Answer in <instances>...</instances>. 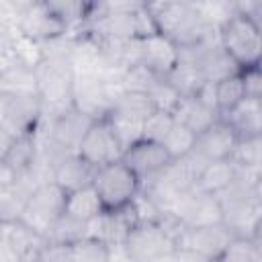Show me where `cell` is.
Returning a JSON list of instances; mask_svg holds the SVG:
<instances>
[{"label": "cell", "mask_w": 262, "mask_h": 262, "mask_svg": "<svg viewBox=\"0 0 262 262\" xmlns=\"http://www.w3.org/2000/svg\"><path fill=\"white\" fill-rule=\"evenodd\" d=\"M35 84H37V96L43 104V121H51L72 108V90L76 72L68 57L49 55L43 57L35 68Z\"/></svg>", "instance_id": "obj_1"}, {"label": "cell", "mask_w": 262, "mask_h": 262, "mask_svg": "<svg viewBox=\"0 0 262 262\" xmlns=\"http://www.w3.org/2000/svg\"><path fill=\"white\" fill-rule=\"evenodd\" d=\"M123 92H125L123 82L106 80L102 74H84V76H76L74 80L72 104L88 119L100 121L111 115L117 98Z\"/></svg>", "instance_id": "obj_2"}, {"label": "cell", "mask_w": 262, "mask_h": 262, "mask_svg": "<svg viewBox=\"0 0 262 262\" xmlns=\"http://www.w3.org/2000/svg\"><path fill=\"white\" fill-rule=\"evenodd\" d=\"M219 43L223 51L231 57V61L244 70L258 66L260 61V27L246 14L233 12L219 29Z\"/></svg>", "instance_id": "obj_3"}, {"label": "cell", "mask_w": 262, "mask_h": 262, "mask_svg": "<svg viewBox=\"0 0 262 262\" xmlns=\"http://www.w3.org/2000/svg\"><path fill=\"white\" fill-rule=\"evenodd\" d=\"M92 186L98 192L102 207L106 211H115L131 203V199L139 192V176L119 160L102 168H96Z\"/></svg>", "instance_id": "obj_4"}, {"label": "cell", "mask_w": 262, "mask_h": 262, "mask_svg": "<svg viewBox=\"0 0 262 262\" xmlns=\"http://www.w3.org/2000/svg\"><path fill=\"white\" fill-rule=\"evenodd\" d=\"M66 190H61L55 182L41 184L27 201L25 211L20 215V223L27 225L41 237H47L49 229L66 211Z\"/></svg>", "instance_id": "obj_5"}, {"label": "cell", "mask_w": 262, "mask_h": 262, "mask_svg": "<svg viewBox=\"0 0 262 262\" xmlns=\"http://www.w3.org/2000/svg\"><path fill=\"white\" fill-rule=\"evenodd\" d=\"M41 115H43V104L37 94L0 92V125H4L16 137L35 133Z\"/></svg>", "instance_id": "obj_6"}, {"label": "cell", "mask_w": 262, "mask_h": 262, "mask_svg": "<svg viewBox=\"0 0 262 262\" xmlns=\"http://www.w3.org/2000/svg\"><path fill=\"white\" fill-rule=\"evenodd\" d=\"M170 215L176 217L184 229L219 225L223 221V209L219 199L215 194H207L196 188L180 194Z\"/></svg>", "instance_id": "obj_7"}, {"label": "cell", "mask_w": 262, "mask_h": 262, "mask_svg": "<svg viewBox=\"0 0 262 262\" xmlns=\"http://www.w3.org/2000/svg\"><path fill=\"white\" fill-rule=\"evenodd\" d=\"M76 154L80 158H84L90 166L102 168L106 164L119 162L121 156H123V147H121L119 139L115 137L108 121L100 119V121H94L88 127V131L84 133Z\"/></svg>", "instance_id": "obj_8"}, {"label": "cell", "mask_w": 262, "mask_h": 262, "mask_svg": "<svg viewBox=\"0 0 262 262\" xmlns=\"http://www.w3.org/2000/svg\"><path fill=\"white\" fill-rule=\"evenodd\" d=\"M92 123H94L92 119H88L86 115H82L80 111H76L72 106V108H68L66 113H61L59 117H55L51 121H43L41 119L35 131L45 133L66 154H76L84 133L88 131V127Z\"/></svg>", "instance_id": "obj_9"}, {"label": "cell", "mask_w": 262, "mask_h": 262, "mask_svg": "<svg viewBox=\"0 0 262 262\" xmlns=\"http://www.w3.org/2000/svg\"><path fill=\"white\" fill-rule=\"evenodd\" d=\"M125 246H127V250H129V254L135 262H149V260H154L162 254H168V252L176 250V244L168 235V231L162 225H156V223L135 225L127 233Z\"/></svg>", "instance_id": "obj_10"}, {"label": "cell", "mask_w": 262, "mask_h": 262, "mask_svg": "<svg viewBox=\"0 0 262 262\" xmlns=\"http://www.w3.org/2000/svg\"><path fill=\"white\" fill-rule=\"evenodd\" d=\"M16 31L37 43L66 35V27L53 16L45 2H25V8L16 23Z\"/></svg>", "instance_id": "obj_11"}, {"label": "cell", "mask_w": 262, "mask_h": 262, "mask_svg": "<svg viewBox=\"0 0 262 262\" xmlns=\"http://www.w3.org/2000/svg\"><path fill=\"white\" fill-rule=\"evenodd\" d=\"M121 162L127 168H131L139 176V180H143V178H149V176L162 172L172 160L162 143L141 137L139 141H135L133 145H129L123 151Z\"/></svg>", "instance_id": "obj_12"}, {"label": "cell", "mask_w": 262, "mask_h": 262, "mask_svg": "<svg viewBox=\"0 0 262 262\" xmlns=\"http://www.w3.org/2000/svg\"><path fill=\"white\" fill-rule=\"evenodd\" d=\"M231 237L233 235L223 227V223L196 227V229H184L176 239V248H188V250L205 256L207 260L217 262Z\"/></svg>", "instance_id": "obj_13"}, {"label": "cell", "mask_w": 262, "mask_h": 262, "mask_svg": "<svg viewBox=\"0 0 262 262\" xmlns=\"http://www.w3.org/2000/svg\"><path fill=\"white\" fill-rule=\"evenodd\" d=\"M237 143V135L231 131V127L225 121H217L211 125L207 131L196 135L192 154H196L205 164L209 162H219V160H229Z\"/></svg>", "instance_id": "obj_14"}, {"label": "cell", "mask_w": 262, "mask_h": 262, "mask_svg": "<svg viewBox=\"0 0 262 262\" xmlns=\"http://www.w3.org/2000/svg\"><path fill=\"white\" fill-rule=\"evenodd\" d=\"M223 227L233 237L260 239V199H248L221 205Z\"/></svg>", "instance_id": "obj_15"}, {"label": "cell", "mask_w": 262, "mask_h": 262, "mask_svg": "<svg viewBox=\"0 0 262 262\" xmlns=\"http://www.w3.org/2000/svg\"><path fill=\"white\" fill-rule=\"evenodd\" d=\"M139 63L166 78L178 63V47L164 35L151 33L139 39Z\"/></svg>", "instance_id": "obj_16"}, {"label": "cell", "mask_w": 262, "mask_h": 262, "mask_svg": "<svg viewBox=\"0 0 262 262\" xmlns=\"http://www.w3.org/2000/svg\"><path fill=\"white\" fill-rule=\"evenodd\" d=\"M231 131L237 135V139L244 137H256L262 131V104L260 98H244L239 104H235L229 113L221 117Z\"/></svg>", "instance_id": "obj_17"}, {"label": "cell", "mask_w": 262, "mask_h": 262, "mask_svg": "<svg viewBox=\"0 0 262 262\" xmlns=\"http://www.w3.org/2000/svg\"><path fill=\"white\" fill-rule=\"evenodd\" d=\"M96 174V168L90 166L84 158H80L78 154H70L66 156L53 170V182L66 190V192H72V190H78L82 186H88L92 184V178Z\"/></svg>", "instance_id": "obj_18"}, {"label": "cell", "mask_w": 262, "mask_h": 262, "mask_svg": "<svg viewBox=\"0 0 262 262\" xmlns=\"http://www.w3.org/2000/svg\"><path fill=\"white\" fill-rule=\"evenodd\" d=\"M219 113L213 106H207L205 102H201L199 98L190 96V98H182L178 108L174 111V121L182 123L186 129H190L194 135H201L203 131H207L211 125H215L219 121Z\"/></svg>", "instance_id": "obj_19"}, {"label": "cell", "mask_w": 262, "mask_h": 262, "mask_svg": "<svg viewBox=\"0 0 262 262\" xmlns=\"http://www.w3.org/2000/svg\"><path fill=\"white\" fill-rule=\"evenodd\" d=\"M0 235L6 239V244L12 248V252L20 262H35L41 246L45 244V237L37 235L20 221L10 225H0Z\"/></svg>", "instance_id": "obj_20"}, {"label": "cell", "mask_w": 262, "mask_h": 262, "mask_svg": "<svg viewBox=\"0 0 262 262\" xmlns=\"http://www.w3.org/2000/svg\"><path fill=\"white\" fill-rule=\"evenodd\" d=\"M102 211H104V207H102V203L98 199V192L94 190L92 184L82 186V188L72 190V192L66 194V211H63V215H68V217H72L76 221L86 223V221L94 219L96 215H100Z\"/></svg>", "instance_id": "obj_21"}, {"label": "cell", "mask_w": 262, "mask_h": 262, "mask_svg": "<svg viewBox=\"0 0 262 262\" xmlns=\"http://www.w3.org/2000/svg\"><path fill=\"white\" fill-rule=\"evenodd\" d=\"M233 178H235V164L231 160L209 162L201 170V174L194 182V188L201 192H207V194H219L233 182Z\"/></svg>", "instance_id": "obj_22"}, {"label": "cell", "mask_w": 262, "mask_h": 262, "mask_svg": "<svg viewBox=\"0 0 262 262\" xmlns=\"http://www.w3.org/2000/svg\"><path fill=\"white\" fill-rule=\"evenodd\" d=\"M213 94H215V106L219 111V117H223L235 104H239L246 98V90H244V82H242L239 72L215 82L213 84Z\"/></svg>", "instance_id": "obj_23"}, {"label": "cell", "mask_w": 262, "mask_h": 262, "mask_svg": "<svg viewBox=\"0 0 262 262\" xmlns=\"http://www.w3.org/2000/svg\"><path fill=\"white\" fill-rule=\"evenodd\" d=\"M156 111L154 102L149 100L147 94L143 92H133V90H125L111 113H117L121 117H127V119H133V121H139V123H145V119Z\"/></svg>", "instance_id": "obj_24"}, {"label": "cell", "mask_w": 262, "mask_h": 262, "mask_svg": "<svg viewBox=\"0 0 262 262\" xmlns=\"http://www.w3.org/2000/svg\"><path fill=\"white\" fill-rule=\"evenodd\" d=\"M37 149H39V147H37V137H35V133L18 135L2 160H4L14 172H20V170L29 168V166L35 162Z\"/></svg>", "instance_id": "obj_25"}, {"label": "cell", "mask_w": 262, "mask_h": 262, "mask_svg": "<svg viewBox=\"0 0 262 262\" xmlns=\"http://www.w3.org/2000/svg\"><path fill=\"white\" fill-rule=\"evenodd\" d=\"M217 262H262L260 239L231 237Z\"/></svg>", "instance_id": "obj_26"}, {"label": "cell", "mask_w": 262, "mask_h": 262, "mask_svg": "<svg viewBox=\"0 0 262 262\" xmlns=\"http://www.w3.org/2000/svg\"><path fill=\"white\" fill-rule=\"evenodd\" d=\"M194 141H196V135L190 129H186L182 123L176 121L172 125V129L168 131V135L164 137L162 145L168 151L170 160H178V158H184V156H188L192 151Z\"/></svg>", "instance_id": "obj_27"}, {"label": "cell", "mask_w": 262, "mask_h": 262, "mask_svg": "<svg viewBox=\"0 0 262 262\" xmlns=\"http://www.w3.org/2000/svg\"><path fill=\"white\" fill-rule=\"evenodd\" d=\"M27 196L12 184L0 190V225H10L20 221V215L27 205Z\"/></svg>", "instance_id": "obj_28"}, {"label": "cell", "mask_w": 262, "mask_h": 262, "mask_svg": "<svg viewBox=\"0 0 262 262\" xmlns=\"http://www.w3.org/2000/svg\"><path fill=\"white\" fill-rule=\"evenodd\" d=\"M229 160L235 166H242V168H260V162H262V139H260V135L237 139L235 149H233Z\"/></svg>", "instance_id": "obj_29"}, {"label": "cell", "mask_w": 262, "mask_h": 262, "mask_svg": "<svg viewBox=\"0 0 262 262\" xmlns=\"http://www.w3.org/2000/svg\"><path fill=\"white\" fill-rule=\"evenodd\" d=\"M147 96L154 102L156 111H164L170 115H174V111L178 108V104L182 100V96L172 88V84L166 78H158L154 82V86L147 90Z\"/></svg>", "instance_id": "obj_30"}, {"label": "cell", "mask_w": 262, "mask_h": 262, "mask_svg": "<svg viewBox=\"0 0 262 262\" xmlns=\"http://www.w3.org/2000/svg\"><path fill=\"white\" fill-rule=\"evenodd\" d=\"M70 250L72 262H106L108 246L92 237H80L74 244H70Z\"/></svg>", "instance_id": "obj_31"}, {"label": "cell", "mask_w": 262, "mask_h": 262, "mask_svg": "<svg viewBox=\"0 0 262 262\" xmlns=\"http://www.w3.org/2000/svg\"><path fill=\"white\" fill-rule=\"evenodd\" d=\"M84 237V223L82 221H76L68 215H61L55 225L49 229L47 233V242H61V244H74L76 239Z\"/></svg>", "instance_id": "obj_32"}, {"label": "cell", "mask_w": 262, "mask_h": 262, "mask_svg": "<svg viewBox=\"0 0 262 262\" xmlns=\"http://www.w3.org/2000/svg\"><path fill=\"white\" fill-rule=\"evenodd\" d=\"M174 123H176V121H174V115L164 113V111H154V113L145 119V123H143V139L162 143Z\"/></svg>", "instance_id": "obj_33"}, {"label": "cell", "mask_w": 262, "mask_h": 262, "mask_svg": "<svg viewBox=\"0 0 262 262\" xmlns=\"http://www.w3.org/2000/svg\"><path fill=\"white\" fill-rule=\"evenodd\" d=\"M35 262H72V250L70 244L61 242H47L41 246Z\"/></svg>", "instance_id": "obj_34"}, {"label": "cell", "mask_w": 262, "mask_h": 262, "mask_svg": "<svg viewBox=\"0 0 262 262\" xmlns=\"http://www.w3.org/2000/svg\"><path fill=\"white\" fill-rule=\"evenodd\" d=\"M242 82H244V90H246V98H260L262 94V76H260V68L252 66V68H244L239 70Z\"/></svg>", "instance_id": "obj_35"}, {"label": "cell", "mask_w": 262, "mask_h": 262, "mask_svg": "<svg viewBox=\"0 0 262 262\" xmlns=\"http://www.w3.org/2000/svg\"><path fill=\"white\" fill-rule=\"evenodd\" d=\"M106 262H135V260L131 258L125 242H119V244H108Z\"/></svg>", "instance_id": "obj_36"}, {"label": "cell", "mask_w": 262, "mask_h": 262, "mask_svg": "<svg viewBox=\"0 0 262 262\" xmlns=\"http://www.w3.org/2000/svg\"><path fill=\"white\" fill-rule=\"evenodd\" d=\"M174 252H176V262H211L205 256H201L188 248H176Z\"/></svg>", "instance_id": "obj_37"}, {"label": "cell", "mask_w": 262, "mask_h": 262, "mask_svg": "<svg viewBox=\"0 0 262 262\" xmlns=\"http://www.w3.org/2000/svg\"><path fill=\"white\" fill-rule=\"evenodd\" d=\"M14 178H16V172L4 160H0V190L12 186L14 184Z\"/></svg>", "instance_id": "obj_38"}, {"label": "cell", "mask_w": 262, "mask_h": 262, "mask_svg": "<svg viewBox=\"0 0 262 262\" xmlns=\"http://www.w3.org/2000/svg\"><path fill=\"white\" fill-rule=\"evenodd\" d=\"M14 139H16V135L10 133L4 125H0V160L6 156V151L10 149V145L14 143Z\"/></svg>", "instance_id": "obj_39"}, {"label": "cell", "mask_w": 262, "mask_h": 262, "mask_svg": "<svg viewBox=\"0 0 262 262\" xmlns=\"http://www.w3.org/2000/svg\"><path fill=\"white\" fill-rule=\"evenodd\" d=\"M0 262H20L2 235H0Z\"/></svg>", "instance_id": "obj_40"}, {"label": "cell", "mask_w": 262, "mask_h": 262, "mask_svg": "<svg viewBox=\"0 0 262 262\" xmlns=\"http://www.w3.org/2000/svg\"><path fill=\"white\" fill-rule=\"evenodd\" d=\"M149 262H176V252H168V254H162Z\"/></svg>", "instance_id": "obj_41"}]
</instances>
